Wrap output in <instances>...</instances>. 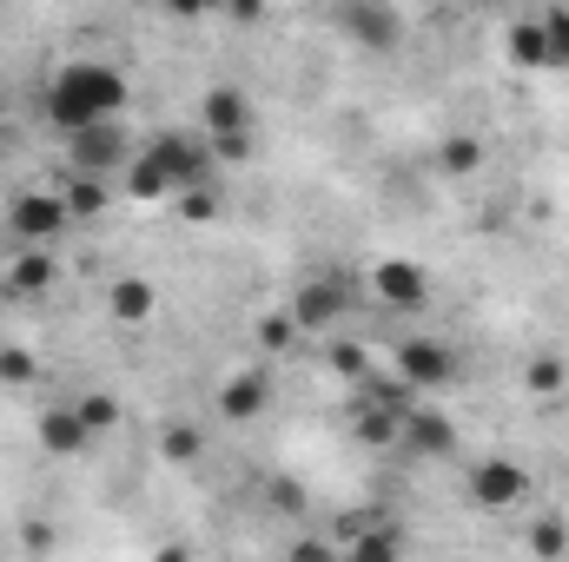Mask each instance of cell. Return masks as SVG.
I'll return each instance as SVG.
<instances>
[{
	"label": "cell",
	"instance_id": "6da1fadb",
	"mask_svg": "<svg viewBox=\"0 0 569 562\" xmlns=\"http://www.w3.org/2000/svg\"><path fill=\"white\" fill-rule=\"evenodd\" d=\"M47 113L60 133H87L100 120H120L127 113V73L107 60H67L47 87Z\"/></svg>",
	"mask_w": 569,
	"mask_h": 562
},
{
	"label": "cell",
	"instance_id": "7a4b0ae2",
	"mask_svg": "<svg viewBox=\"0 0 569 562\" xmlns=\"http://www.w3.org/2000/svg\"><path fill=\"white\" fill-rule=\"evenodd\" d=\"M199 140L212 145L219 159H246L252 152V100L239 87H212L206 93V133Z\"/></svg>",
	"mask_w": 569,
	"mask_h": 562
},
{
	"label": "cell",
	"instance_id": "3957f363",
	"mask_svg": "<svg viewBox=\"0 0 569 562\" xmlns=\"http://www.w3.org/2000/svg\"><path fill=\"white\" fill-rule=\"evenodd\" d=\"M7 219H13V239L20 245H53L73 225V205H67V192H20Z\"/></svg>",
	"mask_w": 569,
	"mask_h": 562
},
{
	"label": "cell",
	"instance_id": "277c9868",
	"mask_svg": "<svg viewBox=\"0 0 569 562\" xmlns=\"http://www.w3.org/2000/svg\"><path fill=\"white\" fill-rule=\"evenodd\" d=\"M338 33H351L371 53H391L398 33H405V20H398L391 0H338Z\"/></svg>",
	"mask_w": 569,
	"mask_h": 562
},
{
	"label": "cell",
	"instance_id": "5b68a950",
	"mask_svg": "<svg viewBox=\"0 0 569 562\" xmlns=\"http://www.w3.org/2000/svg\"><path fill=\"white\" fill-rule=\"evenodd\" d=\"M398 378L425 398V391H443V384L457 378V358H450V344H437V338H411V344H398Z\"/></svg>",
	"mask_w": 569,
	"mask_h": 562
},
{
	"label": "cell",
	"instance_id": "8992f818",
	"mask_svg": "<svg viewBox=\"0 0 569 562\" xmlns=\"http://www.w3.org/2000/svg\"><path fill=\"white\" fill-rule=\"evenodd\" d=\"M345 318V279H311L291 298V324L298 331H331Z\"/></svg>",
	"mask_w": 569,
	"mask_h": 562
},
{
	"label": "cell",
	"instance_id": "52a82bcc",
	"mask_svg": "<svg viewBox=\"0 0 569 562\" xmlns=\"http://www.w3.org/2000/svg\"><path fill=\"white\" fill-rule=\"evenodd\" d=\"M523 490H530V476H523L510 456H490V463H477V470H470V496H477L483 510H510Z\"/></svg>",
	"mask_w": 569,
	"mask_h": 562
},
{
	"label": "cell",
	"instance_id": "ba28073f",
	"mask_svg": "<svg viewBox=\"0 0 569 562\" xmlns=\"http://www.w3.org/2000/svg\"><path fill=\"white\" fill-rule=\"evenodd\" d=\"M371 284H378V298H385L391 311H425L430 304V279L411 259H385V265L371 272Z\"/></svg>",
	"mask_w": 569,
	"mask_h": 562
},
{
	"label": "cell",
	"instance_id": "9c48e42d",
	"mask_svg": "<svg viewBox=\"0 0 569 562\" xmlns=\"http://www.w3.org/2000/svg\"><path fill=\"white\" fill-rule=\"evenodd\" d=\"M40 443H47V456H80L93 443V423L80 418V404H47L40 411Z\"/></svg>",
	"mask_w": 569,
	"mask_h": 562
},
{
	"label": "cell",
	"instance_id": "30bf717a",
	"mask_svg": "<svg viewBox=\"0 0 569 562\" xmlns=\"http://www.w3.org/2000/svg\"><path fill=\"white\" fill-rule=\"evenodd\" d=\"M73 140V159H80V172H107V165H127V140H120V127L113 120H100V127H87V133H67Z\"/></svg>",
	"mask_w": 569,
	"mask_h": 562
},
{
	"label": "cell",
	"instance_id": "8fae6325",
	"mask_svg": "<svg viewBox=\"0 0 569 562\" xmlns=\"http://www.w3.org/2000/svg\"><path fill=\"white\" fill-rule=\"evenodd\" d=\"M398 443H405L411 456H437V450L457 443V430H450V418H437V411H425V404H411L405 423H398Z\"/></svg>",
	"mask_w": 569,
	"mask_h": 562
},
{
	"label": "cell",
	"instance_id": "7c38bea8",
	"mask_svg": "<svg viewBox=\"0 0 569 562\" xmlns=\"http://www.w3.org/2000/svg\"><path fill=\"white\" fill-rule=\"evenodd\" d=\"M543 73H569V7L543 13Z\"/></svg>",
	"mask_w": 569,
	"mask_h": 562
},
{
	"label": "cell",
	"instance_id": "4fadbf2b",
	"mask_svg": "<svg viewBox=\"0 0 569 562\" xmlns=\"http://www.w3.org/2000/svg\"><path fill=\"white\" fill-rule=\"evenodd\" d=\"M219 404H226V418H259V404H266V378H259V371L232 378V384L219 391Z\"/></svg>",
	"mask_w": 569,
	"mask_h": 562
},
{
	"label": "cell",
	"instance_id": "5bb4252c",
	"mask_svg": "<svg viewBox=\"0 0 569 562\" xmlns=\"http://www.w3.org/2000/svg\"><path fill=\"white\" fill-rule=\"evenodd\" d=\"M510 60H517V67H530V73H543V20L510 27Z\"/></svg>",
	"mask_w": 569,
	"mask_h": 562
},
{
	"label": "cell",
	"instance_id": "9a60e30c",
	"mask_svg": "<svg viewBox=\"0 0 569 562\" xmlns=\"http://www.w3.org/2000/svg\"><path fill=\"white\" fill-rule=\"evenodd\" d=\"M47 279H53L47 245H27V259H13V272H7V284H13V291H47Z\"/></svg>",
	"mask_w": 569,
	"mask_h": 562
},
{
	"label": "cell",
	"instance_id": "2e32d148",
	"mask_svg": "<svg viewBox=\"0 0 569 562\" xmlns=\"http://www.w3.org/2000/svg\"><path fill=\"white\" fill-rule=\"evenodd\" d=\"M113 311H120V318H146V311H152V284L146 279H120L113 284Z\"/></svg>",
	"mask_w": 569,
	"mask_h": 562
},
{
	"label": "cell",
	"instance_id": "e0dca14e",
	"mask_svg": "<svg viewBox=\"0 0 569 562\" xmlns=\"http://www.w3.org/2000/svg\"><path fill=\"white\" fill-rule=\"evenodd\" d=\"M477 159H483V145L463 140V133H457V140H443V152H437V165H443V172H477Z\"/></svg>",
	"mask_w": 569,
	"mask_h": 562
},
{
	"label": "cell",
	"instance_id": "ac0fdd59",
	"mask_svg": "<svg viewBox=\"0 0 569 562\" xmlns=\"http://www.w3.org/2000/svg\"><path fill=\"white\" fill-rule=\"evenodd\" d=\"M557 384H563V364L557 358H537L530 364V391H557Z\"/></svg>",
	"mask_w": 569,
	"mask_h": 562
},
{
	"label": "cell",
	"instance_id": "d6986e66",
	"mask_svg": "<svg viewBox=\"0 0 569 562\" xmlns=\"http://www.w3.org/2000/svg\"><path fill=\"white\" fill-rule=\"evenodd\" d=\"M80 418L93 423V430H107V423H113V404H107V398H80Z\"/></svg>",
	"mask_w": 569,
	"mask_h": 562
},
{
	"label": "cell",
	"instance_id": "ffe728a7",
	"mask_svg": "<svg viewBox=\"0 0 569 562\" xmlns=\"http://www.w3.org/2000/svg\"><path fill=\"white\" fill-rule=\"evenodd\" d=\"M166 450H172V456H192V450H199V436H192V430H172V436H166Z\"/></svg>",
	"mask_w": 569,
	"mask_h": 562
}]
</instances>
